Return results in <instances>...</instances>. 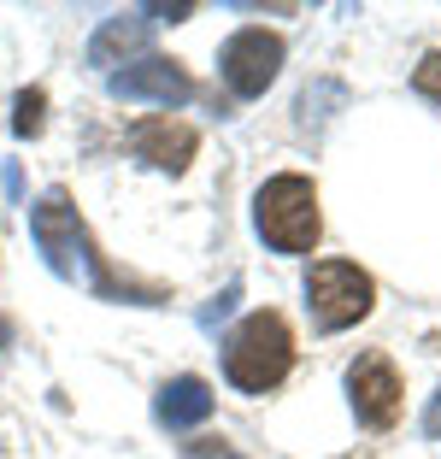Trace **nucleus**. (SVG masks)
I'll return each instance as SVG.
<instances>
[{"label": "nucleus", "mask_w": 441, "mask_h": 459, "mask_svg": "<svg viewBox=\"0 0 441 459\" xmlns=\"http://www.w3.org/2000/svg\"><path fill=\"white\" fill-rule=\"evenodd\" d=\"M30 236H36L48 271H54V277H65V283H89L100 300L165 307V289H160V283H135V277H124V271L107 265V254L94 247L89 224H82V212L71 206L65 189H48L36 206H30Z\"/></svg>", "instance_id": "obj_1"}, {"label": "nucleus", "mask_w": 441, "mask_h": 459, "mask_svg": "<svg viewBox=\"0 0 441 459\" xmlns=\"http://www.w3.org/2000/svg\"><path fill=\"white\" fill-rule=\"evenodd\" d=\"M294 365V336L277 312H247L224 342V377L236 383L241 394H265L289 377Z\"/></svg>", "instance_id": "obj_2"}, {"label": "nucleus", "mask_w": 441, "mask_h": 459, "mask_svg": "<svg viewBox=\"0 0 441 459\" xmlns=\"http://www.w3.org/2000/svg\"><path fill=\"white\" fill-rule=\"evenodd\" d=\"M254 224L277 254H307L318 242V195H312V183L294 171L271 177L254 195Z\"/></svg>", "instance_id": "obj_3"}, {"label": "nucleus", "mask_w": 441, "mask_h": 459, "mask_svg": "<svg viewBox=\"0 0 441 459\" xmlns=\"http://www.w3.org/2000/svg\"><path fill=\"white\" fill-rule=\"evenodd\" d=\"M371 277H365L359 265H348V259H318V265L307 271V312L318 330H348L359 325L365 312H371Z\"/></svg>", "instance_id": "obj_4"}, {"label": "nucleus", "mask_w": 441, "mask_h": 459, "mask_svg": "<svg viewBox=\"0 0 441 459\" xmlns=\"http://www.w3.org/2000/svg\"><path fill=\"white\" fill-rule=\"evenodd\" d=\"M218 71H224L229 95H241V100L265 95L282 71V36H271V30H236L224 41V54H218Z\"/></svg>", "instance_id": "obj_5"}, {"label": "nucleus", "mask_w": 441, "mask_h": 459, "mask_svg": "<svg viewBox=\"0 0 441 459\" xmlns=\"http://www.w3.org/2000/svg\"><path fill=\"white\" fill-rule=\"evenodd\" d=\"M107 89H112V100H147V107H183V100L195 95L188 71L177 65V59H160V54H147V59H135V65L112 71Z\"/></svg>", "instance_id": "obj_6"}, {"label": "nucleus", "mask_w": 441, "mask_h": 459, "mask_svg": "<svg viewBox=\"0 0 441 459\" xmlns=\"http://www.w3.org/2000/svg\"><path fill=\"white\" fill-rule=\"evenodd\" d=\"M348 394H353L359 424H371V430H388L401 419V377H394V365L383 353H359L348 365Z\"/></svg>", "instance_id": "obj_7"}, {"label": "nucleus", "mask_w": 441, "mask_h": 459, "mask_svg": "<svg viewBox=\"0 0 441 459\" xmlns=\"http://www.w3.org/2000/svg\"><path fill=\"white\" fill-rule=\"evenodd\" d=\"M130 148L142 153L147 165H160V171H188V160H195V148H201V135H195V124L171 118V112H160V118H142L130 130Z\"/></svg>", "instance_id": "obj_8"}, {"label": "nucleus", "mask_w": 441, "mask_h": 459, "mask_svg": "<svg viewBox=\"0 0 441 459\" xmlns=\"http://www.w3.org/2000/svg\"><path fill=\"white\" fill-rule=\"evenodd\" d=\"M153 419L165 430H195V424L212 419V389L206 377H171L160 394H153Z\"/></svg>", "instance_id": "obj_9"}, {"label": "nucleus", "mask_w": 441, "mask_h": 459, "mask_svg": "<svg viewBox=\"0 0 441 459\" xmlns=\"http://www.w3.org/2000/svg\"><path fill=\"white\" fill-rule=\"evenodd\" d=\"M147 36H153V18H142V13L107 18V24L94 30V41H89V65H100V71L124 65L130 54H142V48H147Z\"/></svg>", "instance_id": "obj_10"}, {"label": "nucleus", "mask_w": 441, "mask_h": 459, "mask_svg": "<svg viewBox=\"0 0 441 459\" xmlns=\"http://www.w3.org/2000/svg\"><path fill=\"white\" fill-rule=\"evenodd\" d=\"M41 112H48V95L41 89H18V100H13V135H41Z\"/></svg>", "instance_id": "obj_11"}, {"label": "nucleus", "mask_w": 441, "mask_h": 459, "mask_svg": "<svg viewBox=\"0 0 441 459\" xmlns=\"http://www.w3.org/2000/svg\"><path fill=\"white\" fill-rule=\"evenodd\" d=\"M412 89L424 100H441V54H424L418 59V71H412Z\"/></svg>", "instance_id": "obj_12"}, {"label": "nucleus", "mask_w": 441, "mask_h": 459, "mask_svg": "<svg viewBox=\"0 0 441 459\" xmlns=\"http://www.w3.org/2000/svg\"><path fill=\"white\" fill-rule=\"evenodd\" d=\"M183 459H247V454H236L224 436H195V442H183Z\"/></svg>", "instance_id": "obj_13"}, {"label": "nucleus", "mask_w": 441, "mask_h": 459, "mask_svg": "<svg viewBox=\"0 0 441 459\" xmlns=\"http://www.w3.org/2000/svg\"><path fill=\"white\" fill-rule=\"evenodd\" d=\"M188 13H195L188 0H177V6H147V18H165V24H183Z\"/></svg>", "instance_id": "obj_14"}, {"label": "nucleus", "mask_w": 441, "mask_h": 459, "mask_svg": "<svg viewBox=\"0 0 441 459\" xmlns=\"http://www.w3.org/2000/svg\"><path fill=\"white\" fill-rule=\"evenodd\" d=\"M229 307H236V289H224V295H218V300H212V307H206V312H201V325H218V318H224V312H229Z\"/></svg>", "instance_id": "obj_15"}, {"label": "nucleus", "mask_w": 441, "mask_h": 459, "mask_svg": "<svg viewBox=\"0 0 441 459\" xmlns=\"http://www.w3.org/2000/svg\"><path fill=\"white\" fill-rule=\"evenodd\" d=\"M424 430H429V436H441V394L429 401V412H424Z\"/></svg>", "instance_id": "obj_16"}, {"label": "nucleus", "mask_w": 441, "mask_h": 459, "mask_svg": "<svg viewBox=\"0 0 441 459\" xmlns=\"http://www.w3.org/2000/svg\"><path fill=\"white\" fill-rule=\"evenodd\" d=\"M13 348V318H6V312H0V353Z\"/></svg>", "instance_id": "obj_17"}]
</instances>
